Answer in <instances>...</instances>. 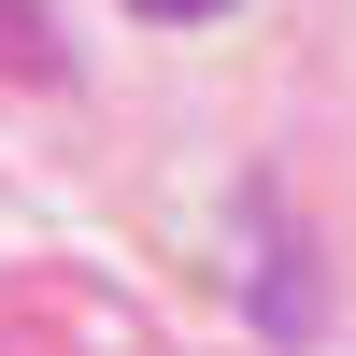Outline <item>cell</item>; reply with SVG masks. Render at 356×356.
<instances>
[{"mask_svg": "<svg viewBox=\"0 0 356 356\" xmlns=\"http://www.w3.org/2000/svg\"><path fill=\"white\" fill-rule=\"evenodd\" d=\"M129 15H157V29H200V15H228V0H129Z\"/></svg>", "mask_w": 356, "mask_h": 356, "instance_id": "obj_1", "label": "cell"}]
</instances>
